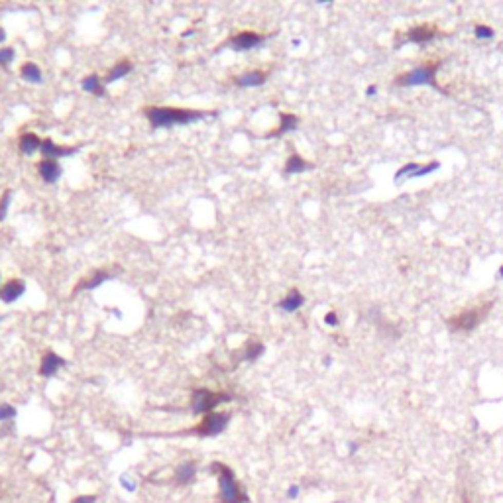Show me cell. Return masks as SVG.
Returning a JSON list of instances; mask_svg holds the SVG:
<instances>
[{"label": "cell", "instance_id": "obj_12", "mask_svg": "<svg viewBox=\"0 0 503 503\" xmlns=\"http://www.w3.org/2000/svg\"><path fill=\"white\" fill-rule=\"evenodd\" d=\"M440 167V163L438 161H433V163H429V165H419V163H407V165H403L399 171H397V175H395V179L399 181L401 177H423L426 173H431V171H435V169Z\"/></svg>", "mask_w": 503, "mask_h": 503}, {"label": "cell", "instance_id": "obj_19", "mask_svg": "<svg viewBox=\"0 0 503 503\" xmlns=\"http://www.w3.org/2000/svg\"><path fill=\"white\" fill-rule=\"evenodd\" d=\"M130 71H132V63H130L128 59L118 61V63H114V65H112V69L108 71L106 79H104V83H106V85H110V83H114V81H118V79L130 75Z\"/></svg>", "mask_w": 503, "mask_h": 503}, {"label": "cell", "instance_id": "obj_27", "mask_svg": "<svg viewBox=\"0 0 503 503\" xmlns=\"http://www.w3.org/2000/svg\"><path fill=\"white\" fill-rule=\"evenodd\" d=\"M10 199H12V193H10V191H4V195L0 197V220H4V218H6V214H8Z\"/></svg>", "mask_w": 503, "mask_h": 503}, {"label": "cell", "instance_id": "obj_10", "mask_svg": "<svg viewBox=\"0 0 503 503\" xmlns=\"http://www.w3.org/2000/svg\"><path fill=\"white\" fill-rule=\"evenodd\" d=\"M24 293H26V283L22 280H10L0 289V301L10 305V303L18 301Z\"/></svg>", "mask_w": 503, "mask_h": 503}, {"label": "cell", "instance_id": "obj_30", "mask_svg": "<svg viewBox=\"0 0 503 503\" xmlns=\"http://www.w3.org/2000/svg\"><path fill=\"white\" fill-rule=\"evenodd\" d=\"M285 495H287V499L293 501V499H297V497L301 495V488H299L297 483H291L289 488H287V492H285Z\"/></svg>", "mask_w": 503, "mask_h": 503}, {"label": "cell", "instance_id": "obj_21", "mask_svg": "<svg viewBox=\"0 0 503 503\" xmlns=\"http://www.w3.org/2000/svg\"><path fill=\"white\" fill-rule=\"evenodd\" d=\"M20 75H22L24 81H28V83H32V85H40V83L44 81L42 69L38 67L35 63H32V61L24 63L22 67H20Z\"/></svg>", "mask_w": 503, "mask_h": 503}, {"label": "cell", "instance_id": "obj_20", "mask_svg": "<svg viewBox=\"0 0 503 503\" xmlns=\"http://www.w3.org/2000/svg\"><path fill=\"white\" fill-rule=\"evenodd\" d=\"M195 478H197V466H195L193 462L181 464L179 468H177V472H175V480H177V483H181V486H189Z\"/></svg>", "mask_w": 503, "mask_h": 503}, {"label": "cell", "instance_id": "obj_9", "mask_svg": "<svg viewBox=\"0 0 503 503\" xmlns=\"http://www.w3.org/2000/svg\"><path fill=\"white\" fill-rule=\"evenodd\" d=\"M44 159H61V157L73 156L77 150L75 147H63V145L55 144L53 140H42V147H40Z\"/></svg>", "mask_w": 503, "mask_h": 503}, {"label": "cell", "instance_id": "obj_2", "mask_svg": "<svg viewBox=\"0 0 503 503\" xmlns=\"http://www.w3.org/2000/svg\"><path fill=\"white\" fill-rule=\"evenodd\" d=\"M211 472L218 478V497L220 503H248V495L238 486L234 472L220 462L211 464Z\"/></svg>", "mask_w": 503, "mask_h": 503}, {"label": "cell", "instance_id": "obj_6", "mask_svg": "<svg viewBox=\"0 0 503 503\" xmlns=\"http://www.w3.org/2000/svg\"><path fill=\"white\" fill-rule=\"evenodd\" d=\"M228 423H230V415L228 413H209L204 415L201 425L197 426L193 433L199 436H218L226 431Z\"/></svg>", "mask_w": 503, "mask_h": 503}, {"label": "cell", "instance_id": "obj_3", "mask_svg": "<svg viewBox=\"0 0 503 503\" xmlns=\"http://www.w3.org/2000/svg\"><path fill=\"white\" fill-rule=\"evenodd\" d=\"M440 67V63L435 61V63H423L419 67H415L413 71H407L399 77L395 79V85L397 87H417V85H431V87H436L440 89L438 85L435 83L436 71Z\"/></svg>", "mask_w": 503, "mask_h": 503}, {"label": "cell", "instance_id": "obj_25", "mask_svg": "<svg viewBox=\"0 0 503 503\" xmlns=\"http://www.w3.org/2000/svg\"><path fill=\"white\" fill-rule=\"evenodd\" d=\"M14 55H16L14 47H2V49H0V67L10 65L12 59H14Z\"/></svg>", "mask_w": 503, "mask_h": 503}, {"label": "cell", "instance_id": "obj_33", "mask_svg": "<svg viewBox=\"0 0 503 503\" xmlns=\"http://www.w3.org/2000/svg\"><path fill=\"white\" fill-rule=\"evenodd\" d=\"M358 448H360L358 442H348V454H350V456H354V454L358 452Z\"/></svg>", "mask_w": 503, "mask_h": 503}, {"label": "cell", "instance_id": "obj_26", "mask_svg": "<svg viewBox=\"0 0 503 503\" xmlns=\"http://www.w3.org/2000/svg\"><path fill=\"white\" fill-rule=\"evenodd\" d=\"M16 407L14 405H8V403H0V421H8V419H14L16 417Z\"/></svg>", "mask_w": 503, "mask_h": 503}, {"label": "cell", "instance_id": "obj_31", "mask_svg": "<svg viewBox=\"0 0 503 503\" xmlns=\"http://www.w3.org/2000/svg\"><path fill=\"white\" fill-rule=\"evenodd\" d=\"M97 501V497L95 495H79L73 499V503H95Z\"/></svg>", "mask_w": 503, "mask_h": 503}, {"label": "cell", "instance_id": "obj_7", "mask_svg": "<svg viewBox=\"0 0 503 503\" xmlns=\"http://www.w3.org/2000/svg\"><path fill=\"white\" fill-rule=\"evenodd\" d=\"M266 42V35L257 32H238L234 38H230V47L234 51H252Z\"/></svg>", "mask_w": 503, "mask_h": 503}, {"label": "cell", "instance_id": "obj_11", "mask_svg": "<svg viewBox=\"0 0 503 503\" xmlns=\"http://www.w3.org/2000/svg\"><path fill=\"white\" fill-rule=\"evenodd\" d=\"M38 173H40V177L44 179V183L53 185V183H57L59 177H61V165L57 163L55 159H42L40 165H38Z\"/></svg>", "mask_w": 503, "mask_h": 503}, {"label": "cell", "instance_id": "obj_5", "mask_svg": "<svg viewBox=\"0 0 503 503\" xmlns=\"http://www.w3.org/2000/svg\"><path fill=\"white\" fill-rule=\"evenodd\" d=\"M230 399H232V395H228V393H216L201 387V389H195L191 395V411L195 415H209L213 413L220 403H226Z\"/></svg>", "mask_w": 503, "mask_h": 503}, {"label": "cell", "instance_id": "obj_37", "mask_svg": "<svg viewBox=\"0 0 503 503\" xmlns=\"http://www.w3.org/2000/svg\"><path fill=\"white\" fill-rule=\"evenodd\" d=\"M0 289H2V287H0Z\"/></svg>", "mask_w": 503, "mask_h": 503}, {"label": "cell", "instance_id": "obj_24", "mask_svg": "<svg viewBox=\"0 0 503 503\" xmlns=\"http://www.w3.org/2000/svg\"><path fill=\"white\" fill-rule=\"evenodd\" d=\"M264 352H266V346L262 342H250L246 346V350H244V360L246 362H256Z\"/></svg>", "mask_w": 503, "mask_h": 503}, {"label": "cell", "instance_id": "obj_14", "mask_svg": "<svg viewBox=\"0 0 503 503\" xmlns=\"http://www.w3.org/2000/svg\"><path fill=\"white\" fill-rule=\"evenodd\" d=\"M234 81L238 87L256 89V87H262V85L268 81V73H266V71H248V73H244V75L236 77Z\"/></svg>", "mask_w": 503, "mask_h": 503}, {"label": "cell", "instance_id": "obj_15", "mask_svg": "<svg viewBox=\"0 0 503 503\" xmlns=\"http://www.w3.org/2000/svg\"><path fill=\"white\" fill-rule=\"evenodd\" d=\"M303 305H305V297H303L301 291L297 289H291L280 303H277V307H280L281 311H285V313H295V311H299Z\"/></svg>", "mask_w": 503, "mask_h": 503}, {"label": "cell", "instance_id": "obj_34", "mask_svg": "<svg viewBox=\"0 0 503 503\" xmlns=\"http://www.w3.org/2000/svg\"><path fill=\"white\" fill-rule=\"evenodd\" d=\"M376 90H378V87H376V85H371V87H369V89L366 90V95H368V97H371V95H374Z\"/></svg>", "mask_w": 503, "mask_h": 503}, {"label": "cell", "instance_id": "obj_16", "mask_svg": "<svg viewBox=\"0 0 503 503\" xmlns=\"http://www.w3.org/2000/svg\"><path fill=\"white\" fill-rule=\"evenodd\" d=\"M297 126H299V118L295 116V114H291V112H281L280 114V128L275 130V132H269L268 138H277V136H283L287 134V132H293V130H297Z\"/></svg>", "mask_w": 503, "mask_h": 503}, {"label": "cell", "instance_id": "obj_32", "mask_svg": "<svg viewBox=\"0 0 503 503\" xmlns=\"http://www.w3.org/2000/svg\"><path fill=\"white\" fill-rule=\"evenodd\" d=\"M324 323L330 324V326H338V316H336V313H326V316H324Z\"/></svg>", "mask_w": 503, "mask_h": 503}, {"label": "cell", "instance_id": "obj_22", "mask_svg": "<svg viewBox=\"0 0 503 503\" xmlns=\"http://www.w3.org/2000/svg\"><path fill=\"white\" fill-rule=\"evenodd\" d=\"M40 147H42V140L35 134H32V132H26L20 138V152H22L24 156H32Z\"/></svg>", "mask_w": 503, "mask_h": 503}, {"label": "cell", "instance_id": "obj_35", "mask_svg": "<svg viewBox=\"0 0 503 503\" xmlns=\"http://www.w3.org/2000/svg\"><path fill=\"white\" fill-rule=\"evenodd\" d=\"M4 40H6V32L0 28V42H4Z\"/></svg>", "mask_w": 503, "mask_h": 503}, {"label": "cell", "instance_id": "obj_1", "mask_svg": "<svg viewBox=\"0 0 503 503\" xmlns=\"http://www.w3.org/2000/svg\"><path fill=\"white\" fill-rule=\"evenodd\" d=\"M144 112H145V118L150 120L154 130L173 128V126H185V124H193L207 116V112L171 108V106H150Z\"/></svg>", "mask_w": 503, "mask_h": 503}, {"label": "cell", "instance_id": "obj_28", "mask_svg": "<svg viewBox=\"0 0 503 503\" xmlns=\"http://www.w3.org/2000/svg\"><path fill=\"white\" fill-rule=\"evenodd\" d=\"M120 486H122L126 492H136V490H138V481H136V478H132L130 474H122V476H120Z\"/></svg>", "mask_w": 503, "mask_h": 503}, {"label": "cell", "instance_id": "obj_29", "mask_svg": "<svg viewBox=\"0 0 503 503\" xmlns=\"http://www.w3.org/2000/svg\"><path fill=\"white\" fill-rule=\"evenodd\" d=\"M474 34H476L478 40H490V38H493V30L488 28V26H476L474 28Z\"/></svg>", "mask_w": 503, "mask_h": 503}, {"label": "cell", "instance_id": "obj_18", "mask_svg": "<svg viewBox=\"0 0 503 503\" xmlns=\"http://www.w3.org/2000/svg\"><path fill=\"white\" fill-rule=\"evenodd\" d=\"M307 169H313V163H307L301 156H297V154H291L287 157V163H285V169H283V173L289 177V175H299L303 171H307Z\"/></svg>", "mask_w": 503, "mask_h": 503}, {"label": "cell", "instance_id": "obj_23", "mask_svg": "<svg viewBox=\"0 0 503 503\" xmlns=\"http://www.w3.org/2000/svg\"><path fill=\"white\" fill-rule=\"evenodd\" d=\"M81 87L85 92H92V95H97V97H104V87H102V81L99 75H89V77H85L81 81Z\"/></svg>", "mask_w": 503, "mask_h": 503}, {"label": "cell", "instance_id": "obj_17", "mask_svg": "<svg viewBox=\"0 0 503 503\" xmlns=\"http://www.w3.org/2000/svg\"><path fill=\"white\" fill-rule=\"evenodd\" d=\"M108 280H112V273H108V271H104V269H97L95 273H92V277H89V280H83L81 283H79L77 287H75V293H79V291H83V289H97L99 285H102L104 281H108Z\"/></svg>", "mask_w": 503, "mask_h": 503}, {"label": "cell", "instance_id": "obj_8", "mask_svg": "<svg viewBox=\"0 0 503 503\" xmlns=\"http://www.w3.org/2000/svg\"><path fill=\"white\" fill-rule=\"evenodd\" d=\"M65 366V360L61 358L59 354L55 352H45L44 358H42V364H40V376L44 378H53L59 369Z\"/></svg>", "mask_w": 503, "mask_h": 503}, {"label": "cell", "instance_id": "obj_4", "mask_svg": "<svg viewBox=\"0 0 503 503\" xmlns=\"http://www.w3.org/2000/svg\"><path fill=\"white\" fill-rule=\"evenodd\" d=\"M490 309H492V303H483L480 307H474L468 311H462L460 314H454L452 319H448V328L452 332H470L483 321V316L490 313Z\"/></svg>", "mask_w": 503, "mask_h": 503}, {"label": "cell", "instance_id": "obj_36", "mask_svg": "<svg viewBox=\"0 0 503 503\" xmlns=\"http://www.w3.org/2000/svg\"><path fill=\"white\" fill-rule=\"evenodd\" d=\"M499 275H501V277H503V268H501V271H499Z\"/></svg>", "mask_w": 503, "mask_h": 503}, {"label": "cell", "instance_id": "obj_13", "mask_svg": "<svg viewBox=\"0 0 503 503\" xmlns=\"http://www.w3.org/2000/svg\"><path fill=\"white\" fill-rule=\"evenodd\" d=\"M436 35V28L433 24H423V26H415L407 32V42L413 44H425L429 40H433Z\"/></svg>", "mask_w": 503, "mask_h": 503}]
</instances>
